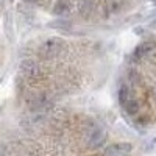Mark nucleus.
Wrapping results in <instances>:
<instances>
[{
	"instance_id": "6",
	"label": "nucleus",
	"mask_w": 156,
	"mask_h": 156,
	"mask_svg": "<svg viewBox=\"0 0 156 156\" xmlns=\"http://www.w3.org/2000/svg\"><path fill=\"white\" fill-rule=\"evenodd\" d=\"M123 109H125L129 115H136V114H137V111H139V103L131 97V98H129V100L125 103V105H123Z\"/></svg>"
},
{
	"instance_id": "11",
	"label": "nucleus",
	"mask_w": 156,
	"mask_h": 156,
	"mask_svg": "<svg viewBox=\"0 0 156 156\" xmlns=\"http://www.w3.org/2000/svg\"><path fill=\"white\" fill-rule=\"evenodd\" d=\"M28 2H33V0H28Z\"/></svg>"
},
{
	"instance_id": "7",
	"label": "nucleus",
	"mask_w": 156,
	"mask_h": 156,
	"mask_svg": "<svg viewBox=\"0 0 156 156\" xmlns=\"http://www.w3.org/2000/svg\"><path fill=\"white\" fill-rule=\"evenodd\" d=\"M131 98V94H129V89H128V86H125V84H122L120 87H119V101H120V105L123 106L125 103Z\"/></svg>"
},
{
	"instance_id": "5",
	"label": "nucleus",
	"mask_w": 156,
	"mask_h": 156,
	"mask_svg": "<svg viewBox=\"0 0 156 156\" xmlns=\"http://www.w3.org/2000/svg\"><path fill=\"white\" fill-rule=\"evenodd\" d=\"M20 72L27 76H36L39 73V67L33 59H25L20 64Z\"/></svg>"
},
{
	"instance_id": "3",
	"label": "nucleus",
	"mask_w": 156,
	"mask_h": 156,
	"mask_svg": "<svg viewBox=\"0 0 156 156\" xmlns=\"http://www.w3.org/2000/svg\"><path fill=\"white\" fill-rule=\"evenodd\" d=\"M106 129L105 128H94L89 136V147L90 148H98L105 144L106 140Z\"/></svg>"
},
{
	"instance_id": "9",
	"label": "nucleus",
	"mask_w": 156,
	"mask_h": 156,
	"mask_svg": "<svg viewBox=\"0 0 156 156\" xmlns=\"http://www.w3.org/2000/svg\"><path fill=\"white\" fill-rule=\"evenodd\" d=\"M2 8H3V2L0 0V12H2Z\"/></svg>"
},
{
	"instance_id": "2",
	"label": "nucleus",
	"mask_w": 156,
	"mask_h": 156,
	"mask_svg": "<svg viewBox=\"0 0 156 156\" xmlns=\"http://www.w3.org/2000/svg\"><path fill=\"white\" fill-rule=\"evenodd\" d=\"M156 53V42L154 41H145V42H142L136 47L134 50V59H145V58H150Z\"/></svg>"
},
{
	"instance_id": "4",
	"label": "nucleus",
	"mask_w": 156,
	"mask_h": 156,
	"mask_svg": "<svg viewBox=\"0 0 156 156\" xmlns=\"http://www.w3.org/2000/svg\"><path fill=\"white\" fill-rule=\"evenodd\" d=\"M133 150V145L129 142H119V144H112L108 148H105V154H128Z\"/></svg>"
},
{
	"instance_id": "1",
	"label": "nucleus",
	"mask_w": 156,
	"mask_h": 156,
	"mask_svg": "<svg viewBox=\"0 0 156 156\" xmlns=\"http://www.w3.org/2000/svg\"><path fill=\"white\" fill-rule=\"evenodd\" d=\"M62 45H64V41L61 37H48L37 48V55L42 59H53L55 56L61 53Z\"/></svg>"
},
{
	"instance_id": "10",
	"label": "nucleus",
	"mask_w": 156,
	"mask_h": 156,
	"mask_svg": "<svg viewBox=\"0 0 156 156\" xmlns=\"http://www.w3.org/2000/svg\"><path fill=\"white\" fill-rule=\"evenodd\" d=\"M151 27H153V28H156V20H154V22L151 23Z\"/></svg>"
},
{
	"instance_id": "8",
	"label": "nucleus",
	"mask_w": 156,
	"mask_h": 156,
	"mask_svg": "<svg viewBox=\"0 0 156 156\" xmlns=\"http://www.w3.org/2000/svg\"><path fill=\"white\" fill-rule=\"evenodd\" d=\"M69 11V6H67V2H64V0H61V2L56 3V8L53 9L55 14H62V12Z\"/></svg>"
}]
</instances>
